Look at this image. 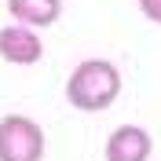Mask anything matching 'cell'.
I'll return each mask as SVG.
<instances>
[{"mask_svg": "<svg viewBox=\"0 0 161 161\" xmlns=\"http://www.w3.org/2000/svg\"><path fill=\"white\" fill-rule=\"evenodd\" d=\"M150 150H154V139L139 125H117L106 139V161H147Z\"/></svg>", "mask_w": 161, "mask_h": 161, "instance_id": "obj_4", "label": "cell"}, {"mask_svg": "<svg viewBox=\"0 0 161 161\" xmlns=\"http://www.w3.org/2000/svg\"><path fill=\"white\" fill-rule=\"evenodd\" d=\"M8 15L22 26L33 30H48L62 15V0H8Z\"/></svg>", "mask_w": 161, "mask_h": 161, "instance_id": "obj_5", "label": "cell"}, {"mask_svg": "<svg viewBox=\"0 0 161 161\" xmlns=\"http://www.w3.org/2000/svg\"><path fill=\"white\" fill-rule=\"evenodd\" d=\"M44 158V128L26 114L0 117V161H40Z\"/></svg>", "mask_w": 161, "mask_h": 161, "instance_id": "obj_2", "label": "cell"}, {"mask_svg": "<svg viewBox=\"0 0 161 161\" xmlns=\"http://www.w3.org/2000/svg\"><path fill=\"white\" fill-rule=\"evenodd\" d=\"M139 11H143V19L161 26V0H139Z\"/></svg>", "mask_w": 161, "mask_h": 161, "instance_id": "obj_6", "label": "cell"}, {"mask_svg": "<svg viewBox=\"0 0 161 161\" xmlns=\"http://www.w3.org/2000/svg\"><path fill=\"white\" fill-rule=\"evenodd\" d=\"M121 95V70L110 59H84L73 66L66 80V99L80 114H99L110 110Z\"/></svg>", "mask_w": 161, "mask_h": 161, "instance_id": "obj_1", "label": "cell"}, {"mask_svg": "<svg viewBox=\"0 0 161 161\" xmlns=\"http://www.w3.org/2000/svg\"><path fill=\"white\" fill-rule=\"evenodd\" d=\"M0 59L11 62V66H33V62L44 59V44H40V33L33 26H22V22H11L0 30Z\"/></svg>", "mask_w": 161, "mask_h": 161, "instance_id": "obj_3", "label": "cell"}]
</instances>
